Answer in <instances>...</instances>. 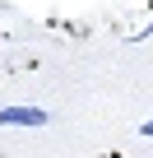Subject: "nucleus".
<instances>
[{"label": "nucleus", "mask_w": 153, "mask_h": 158, "mask_svg": "<svg viewBox=\"0 0 153 158\" xmlns=\"http://www.w3.org/2000/svg\"><path fill=\"white\" fill-rule=\"evenodd\" d=\"M51 116L42 112V107H0V126H46Z\"/></svg>", "instance_id": "1"}, {"label": "nucleus", "mask_w": 153, "mask_h": 158, "mask_svg": "<svg viewBox=\"0 0 153 158\" xmlns=\"http://www.w3.org/2000/svg\"><path fill=\"white\" fill-rule=\"evenodd\" d=\"M139 135H144V139H153V121H144V126H139Z\"/></svg>", "instance_id": "2"}]
</instances>
